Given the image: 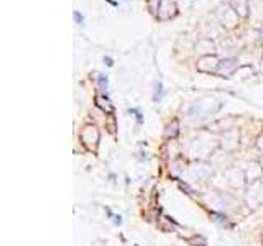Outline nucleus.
I'll use <instances>...</instances> for the list:
<instances>
[{
	"label": "nucleus",
	"instance_id": "3",
	"mask_svg": "<svg viewBox=\"0 0 263 246\" xmlns=\"http://www.w3.org/2000/svg\"><path fill=\"white\" fill-rule=\"evenodd\" d=\"M74 20L77 21V23H82V21H84V17H82L79 12H74Z\"/></svg>",
	"mask_w": 263,
	"mask_h": 246
},
{
	"label": "nucleus",
	"instance_id": "2",
	"mask_svg": "<svg viewBox=\"0 0 263 246\" xmlns=\"http://www.w3.org/2000/svg\"><path fill=\"white\" fill-rule=\"evenodd\" d=\"M99 84H100V89H104V90L107 89V77L102 76V74H99Z\"/></svg>",
	"mask_w": 263,
	"mask_h": 246
},
{
	"label": "nucleus",
	"instance_id": "6",
	"mask_svg": "<svg viewBox=\"0 0 263 246\" xmlns=\"http://www.w3.org/2000/svg\"><path fill=\"white\" fill-rule=\"evenodd\" d=\"M122 223V218L120 217H115V225H120Z\"/></svg>",
	"mask_w": 263,
	"mask_h": 246
},
{
	"label": "nucleus",
	"instance_id": "4",
	"mask_svg": "<svg viewBox=\"0 0 263 246\" xmlns=\"http://www.w3.org/2000/svg\"><path fill=\"white\" fill-rule=\"evenodd\" d=\"M130 113H135L137 120H138V122H142V113H140L138 110H130Z\"/></svg>",
	"mask_w": 263,
	"mask_h": 246
},
{
	"label": "nucleus",
	"instance_id": "1",
	"mask_svg": "<svg viewBox=\"0 0 263 246\" xmlns=\"http://www.w3.org/2000/svg\"><path fill=\"white\" fill-rule=\"evenodd\" d=\"M96 105L100 107L104 112H109V113L114 112V107L110 105V100H109L105 95H97V97H96Z\"/></svg>",
	"mask_w": 263,
	"mask_h": 246
},
{
	"label": "nucleus",
	"instance_id": "5",
	"mask_svg": "<svg viewBox=\"0 0 263 246\" xmlns=\"http://www.w3.org/2000/svg\"><path fill=\"white\" fill-rule=\"evenodd\" d=\"M104 61H105L107 66H114V61H112L110 57H104Z\"/></svg>",
	"mask_w": 263,
	"mask_h": 246
}]
</instances>
